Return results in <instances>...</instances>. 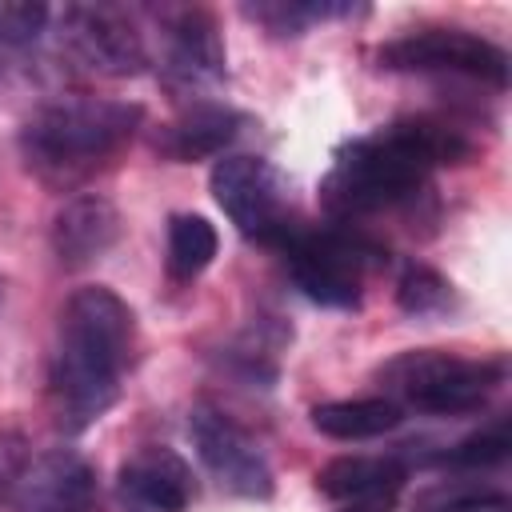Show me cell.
Returning <instances> with one entry per match:
<instances>
[{
	"instance_id": "6da1fadb",
	"label": "cell",
	"mask_w": 512,
	"mask_h": 512,
	"mask_svg": "<svg viewBox=\"0 0 512 512\" xmlns=\"http://www.w3.org/2000/svg\"><path fill=\"white\" fill-rule=\"evenodd\" d=\"M472 140L436 116H404L380 124L332 152V164L320 180V208L332 224L364 220L412 200L428 176L444 164H464Z\"/></svg>"
},
{
	"instance_id": "7a4b0ae2",
	"label": "cell",
	"mask_w": 512,
	"mask_h": 512,
	"mask_svg": "<svg viewBox=\"0 0 512 512\" xmlns=\"http://www.w3.org/2000/svg\"><path fill=\"white\" fill-rule=\"evenodd\" d=\"M136 344V316L112 288H76L56 324L52 404L64 432H84L120 396V380Z\"/></svg>"
},
{
	"instance_id": "3957f363",
	"label": "cell",
	"mask_w": 512,
	"mask_h": 512,
	"mask_svg": "<svg viewBox=\"0 0 512 512\" xmlns=\"http://www.w3.org/2000/svg\"><path fill=\"white\" fill-rule=\"evenodd\" d=\"M144 120L140 104L104 96H60L40 104L20 128L24 168L48 188L72 192L108 168Z\"/></svg>"
},
{
	"instance_id": "277c9868",
	"label": "cell",
	"mask_w": 512,
	"mask_h": 512,
	"mask_svg": "<svg viewBox=\"0 0 512 512\" xmlns=\"http://www.w3.org/2000/svg\"><path fill=\"white\" fill-rule=\"evenodd\" d=\"M508 364L500 356H456L440 348H412L392 356L380 368L384 396L408 412L432 416H464L488 404V396L504 384Z\"/></svg>"
},
{
	"instance_id": "5b68a950",
	"label": "cell",
	"mask_w": 512,
	"mask_h": 512,
	"mask_svg": "<svg viewBox=\"0 0 512 512\" xmlns=\"http://www.w3.org/2000/svg\"><path fill=\"white\" fill-rule=\"evenodd\" d=\"M276 252L292 284L324 308H360L368 272L384 264V248L348 224H296Z\"/></svg>"
},
{
	"instance_id": "8992f818",
	"label": "cell",
	"mask_w": 512,
	"mask_h": 512,
	"mask_svg": "<svg viewBox=\"0 0 512 512\" xmlns=\"http://www.w3.org/2000/svg\"><path fill=\"white\" fill-rule=\"evenodd\" d=\"M56 44L76 68L104 80H128L148 68L144 32L120 4H64L56 16Z\"/></svg>"
},
{
	"instance_id": "52a82bcc",
	"label": "cell",
	"mask_w": 512,
	"mask_h": 512,
	"mask_svg": "<svg viewBox=\"0 0 512 512\" xmlns=\"http://www.w3.org/2000/svg\"><path fill=\"white\" fill-rule=\"evenodd\" d=\"M208 184H212V196L224 208V216L236 224V232L256 240V244L280 248L284 236L300 224L292 216L284 176L260 156H224V160H216Z\"/></svg>"
},
{
	"instance_id": "ba28073f",
	"label": "cell",
	"mask_w": 512,
	"mask_h": 512,
	"mask_svg": "<svg viewBox=\"0 0 512 512\" xmlns=\"http://www.w3.org/2000/svg\"><path fill=\"white\" fill-rule=\"evenodd\" d=\"M380 68L388 72H444L468 76L492 88L508 84V52L468 28H420L404 32L376 48Z\"/></svg>"
},
{
	"instance_id": "9c48e42d",
	"label": "cell",
	"mask_w": 512,
	"mask_h": 512,
	"mask_svg": "<svg viewBox=\"0 0 512 512\" xmlns=\"http://www.w3.org/2000/svg\"><path fill=\"white\" fill-rule=\"evenodd\" d=\"M188 436L196 444L200 464L212 472V480L224 492L244 496V500H268L272 496L276 480H272V464H268L264 448L228 412H220L212 404H196L188 416Z\"/></svg>"
},
{
	"instance_id": "30bf717a",
	"label": "cell",
	"mask_w": 512,
	"mask_h": 512,
	"mask_svg": "<svg viewBox=\"0 0 512 512\" xmlns=\"http://www.w3.org/2000/svg\"><path fill=\"white\" fill-rule=\"evenodd\" d=\"M160 80L176 96H208L224 84V40L208 8L160 12Z\"/></svg>"
},
{
	"instance_id": "8fae6325",
	"label": "cell",
	"mask_w": 512,
	"mask_h": 512,
	"mask_svg": "<svg viewBox=\"0 0 512 512\" xmlns=\"http://www.w3.org/2000/svg\"><path fill=\"white\" fill-rule=\"evenodd\" d=\"M120 500L128 512H184L196 500L192 464L164 444L136 448L116 476Z\"/></svg>"
},
{
	"instance_id": "7c38bea8",
	"label": "cell",
	"mask_w": 512,
	"mask_h": 512,
	"mask_svg": "<svg viewBox=\"0 0 512 512\" xmlns=\"http://www.w3.org/2000/svg\"><path fill=\"white\" fill-rule=\"evenodd\" d=\"M12 500L20 512H92L96 472L80 452L52 448L20 468Z\"/></svg>"
},
{
	"instance_id": "4fadbf2b",
	"label": "cell",
	"mask_w": 512,
	"mask_h": 512,
	"mask_svg": "<svg viewBox=\"0 0 512 512\" xmlns=\"http://www.w3.org/2000/svg\"><path fill=\"white\" fill-rule=\"evenodd\" d=\"M408 468L392 456H336L316 472L320 496L340 504V512H392Z\"/></svg>"
},
{
	"instance_id": "5bb4252c",
	"label": "cell",
	"mask_w": 512,
	"mask_h": 512,
	"mask_svg": "<svg viewBox=\"0 0 512 512\" xmlns=\"http://www.w3.org/2000/svg\"><path fill=\"white\" fill-rule=\"evenodd\" d=\"M120 236V212L108 196L80 192L64 200V208L52 220V252L64 268H88L96 264Z\"/></svg>"
},
{
	"instance_id": "9a60e30c",
	"label": "cell",
	"mask_w": 512,
	"mask_h": 512,
	"mask_svg": "<svg viewBox=\"0 0 512 512\" xmlns=\"http://www.w3.org/2000/svg\"><path fill=\"white\" fill-rule=\"evenodd\" d=\"M244 128V116L228 104H212V100H196L188 104L172 124H164L156 132V152L172 164H192V160H208L220 156Z\"/></svg>"
},
{
	"instance_id": "2e32d148",
	"label": "cell",
	"mask_w": 512,
	"mask_h": 512,
	"mask_svg": "<svg viewBox=\"0 0 512 512\" xmlns=\"http://www.w3.org/2000/svg\"><path fill=\"white\" fill-rule=\"evenodd\" d=\"M404 412L388 396H352V400H328L312 408V428L332 440H376L392 428H400Z\"/></svg>"
},
{
	"instance_id": "e0dca14e",
	"label": "cell",
	"mask_w": 512,
	"mask_h": 512,
	"mask_svg": "<svg viewBox=\"0 0 512 512\" xmlns=\"http://www.w3.org/2000/svg\"><path fill=\"white\" fill-rule=\"evenodd\" d=\"M216 248H220V236L212 228V220L196 216V212H176L168 220V276L188 284L196 280L212 260H216Z\"/></svg>"
},
{
	"instance_id": "ac0fdd59",
	"label": "cell",
	"mask_w": 512,
	"mask_h": 512,
	"mask_svg": "<svg viewBox=\"0 0 512 512\" xmlns=\"http://www.w3.org/2000/svg\"><path fill=\"white\" fill-rule=\"evenodd\" d=\"M352 4H332V0H256L244 4V16L268 28L272 36H304L312 24L352 16Z\"/></svg>"
},
{
	"instance_id": "d6986e66",
	"label": "cell",
	"mask_w": 512,
	"mask_h": 512,
	"mask_svg": "<svg viewBox=\"0 0 512 512\" xmlns=\"http://www.w3.org/2000/svg\"><path fill=\"white\" fill-rule=\"evenodd\" d=\"M396 304L408 312V316H444L456 308V292L452 284L428 268V264H408L400 284H396Z\"/></svg>"
},
{
	"instance_id": "ffe728a7",
	"label": "cell",
	"mask_w": 512,
	"mask_h": 512,
	"mask_svg": "<svg viewBox=\"0 0 512 512\" xmlns=\"http://www.w3.org/2000/svg\"><path fill=\"white\" fill-rule=\"evenodd\" d=\"M508 448H512V428H508V416H496L488 428L464 436L456 448H448L440 460L452 464V468H492V464H504L508 460Z\"/></svg>"
},
{
	"instance_id": "44dd1931",
	"label": "cell",
	"mask_w": 512,
	"mask_h": 512,
	"mask_svg": "<svg viewBox=\"0 0 512 512\" xmlns=\"http://www.w3.org/2000/svg\"><path fill=\"white\" fill-rule=\"evenodd\" d=\"M44 4H20V0H0V48H24L32 44L44 24H48Z\"/></svg>"
},
{
	"instance_id": "7402d4cb",
	"label": "cell",
	"mask_w": 512,
	"mask_h": 512,
	"mask_svg": "<svg viewBox=\"0 0 512 512\" xmlns=\"http://www.w3.org/2000/svg\"><path fill=\"white\" fill-rule=\"evenodd\" d=\"M436 512H512V500L500 496V492H488V496H460V500L440 504Z\"/></svg>"
},
{
	"instance_id": "603a6c76",
	"label": "cell",
	"mask_w": 512,
	"mask_h": 512,
	"mask_svg": "<svg viewBox=\"0 0 512 512\" xmlns=\"http://www.w3.org/2000/svg\"><path fill=\"white\" fill-rule=\"evenodd\" d=\"M0 300H4V280H0Z\"/></svg>"
}]
</instances>
